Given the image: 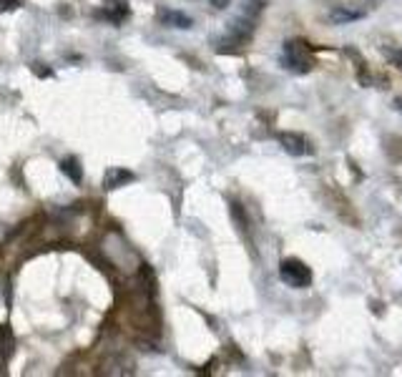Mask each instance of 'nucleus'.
I'll return each mask as SVG.
<instances>
[{
  "mask_svg": "<svg viewBox=\"0 0 402 377\" xmlns=\"http://www.w3.org/2000/svg\"><path fill=\"white\" fill-rule=\"evenodd\" d=\"M209 3H211L214 8H219V10H224V8L229 6V0H209Z\"/></svg>",
  "mask_w": 402,
  "mask_h": 377,
  "instance_id": "11",
  "label": "nucleus"
},
{
  "mask_svg": "<svg viewBox=\"0 0 402 377\" xmlns=\"http://www.w3.org/2000/svg\"><path fill=\"white\" fill-rule=\"evenodd\" d=\"M264 8V0H244V18H257L259 13H262Z\"/></svg>",
  "mask_w": 402,
  "mask_h": 377,
  "instance_id": "9",
  "label": "nucleus"
},
{
  "mask_svg": "<svg viewBox=\"0 0 402 377\" xmlns=\"http://www.w3.org/2000/svg\"><path fill=\"white\" fill-rule=\"evenodd\" d=\"M279 279L287 287H292V290H304L312 282V271L299 259H284L282 265H279Z\"/></svg>",
  "mask_w": 402,
  "mask_h": 377,
  "instance_id": "1",
  "label": "nucleus"
},
{
  "mask_svg": "<svg viewBox=\"0 0 402 377\" xmlns=\"http://www.w3.org/2000/svg\"><path fill=\"white\" fill-rule=\"evenodd\" d=\"M390 58L395 60L397 66H402V51H392V53H390Z\"/></svg>",
  "mask_w": 402,
  "mask_h": 377,
  "instance_id": "12",
  "label": "nucleus"
},
{
  "mask_svg": "<svg viewBox=\"0 0 402 377\" xmlns=\"http://www.w3.org/2000/svg\"><path fill=\"white\" fill-rule=\"evenodd\" d=\"M282 66L290 68V71H294V73H307V71H312L315 63H312L304 43H299V40H287L282 48Z\"/></svg>",
  "mask_w": 402,
  "mask_h": 377,
  "instance_id": "2",
  "label": "nucleus"
},
{
  "mask_svg": "<svg viewBox=\"0 0 402 377\" xmlns=\"http://www.w3.org/2000/svg\"><path fill=\"white\" fill-rule=\"evenodd\" d=\"M279 144H282V149L290 156H307V153H312V146L310 141L304 139L302 133H279Z\"/></svg>",
  "mask_w": 402,
  "mask_h": 377,
  "instance_id": "3",
  "label": "nucleus"
},
{
  "mask_svg": "<svg viewBox=\"0 0 402 377\" xmlns=\"http://www.w3.org/2000/svg\"><path fill=\"white\" fill-rule=\"evenodd\" d=\"M20 6V0H0V10H13Z\"/></svg>",
  "mask_w": 402,
  "mask_h": 377,
  "instance_id": "10",
  "label": "nucleus"
},
{
  "mask_svg": "<svg viewBox=\"0 0 402 377\" xmlns=\"http://www.w3.org/2000/svg\"><path fill=\"white\" fill-rule=\"evenodd\" d=\"M136 179L128 169H108L106 171V176H103V189L106 192H113V189H121V186H126V184H131V181Z\"/></svg>",
  "mask_w": 402,
  "mask_h": 377,
  "instance_id": "5",
  "label": "nucleus"
},
{
  "mask_svg": "<svg viewBox=\"0 0 402 377\" xmlns=\"http://www.w3.org/2000/svg\"><path fill=\"white\" fill-rule=\"evenodd\" d=\"M99 15L113 23V26H119L121 20L128 18V6H126V0H103V8H101Z\"/></svg>",
  "mask_w": 402,
  "mask_h": 377,
  "instance_id": "4",
  "label": "nucleus"
},
{
  "mask_svg": "<svg viewBox=\"0 0 402 377\" xmlns=\"http://www.w3.org/2000/svg\"><path fill=\"white\" fill-rule=\"evenodd\" d=\"M158 18H161V23L169 28H178V31H189V28L194 26V20L189 18L186 13H181V10H161L158 13Z\"/></svg>",
  "mask_w": 402,
  "mask_h": 377,
  "instance_id": "6",
  "label": "nucleus"
},
{
  "mask_svg": "<svg viewBox=\"0 0 402 377\" xmlns=\"http://www.w3.org/2000/svg\"><path fill=\"white\" fill-rule=\"evenodd\" d=\"M395 108H397V111L402 113V99H395Z\"/></svg>",
  "mask_w": 402,
  "mask_h": 377,
  "instance_id": "13",
  "label": "nucleus"
},
{
  "mask_svg": "<svg viewBox=\"0 0 402 377\" xmlns=\"http://www.w3.org/2000/svg\"><path fill=\"white\" fill-rule=\"evenodd\" d=\"M362 18H365L362 10H352L347 6H337L330 10V23H335V26H347V23H355V20Z\"/></svg>",
  "mask_w": 402,
  "mask_h": 377,
  "instance_id": "7",
  "label": "nucleus"
},
{
  "mask_svg": "<svg viewBox=\"0 0 402 377\" xmlns=\"http://www.w3.org/2000/svg\"><path fill=\"white\" fill-rule=\"evenodd\" d=\"M60 171L66 174L73 184H81V181H83V169H81V164H78L76 156H66V159L60 161Z\"/></svg>",
  "mask_w": 402,
  "mask_h": 377,
  "instance_id": "8",
  "label": "nucleus"
}]
</instances>
